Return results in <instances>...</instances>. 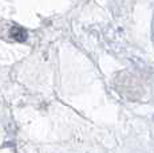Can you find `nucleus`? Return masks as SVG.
Listing matches in <instances>:
<instances>
[{"label": "nucleus", "mask_w": 154, "mask_h": 153, "mask_svg": "<svg viewBox=\"0 0 154 153\" xmlns=\"http://www.w3.org/2000/svg\"><path fill=\"white\" fill-rule=\"evenodd\" d=\"M11 35H12V38H15V39H17V40H20V42L26 40V38H27V34H26V31L23 30V28H20V27H14L12 30H11Z\"/></svg>", "instance_id": "nucleus-1"}]
</instances>
